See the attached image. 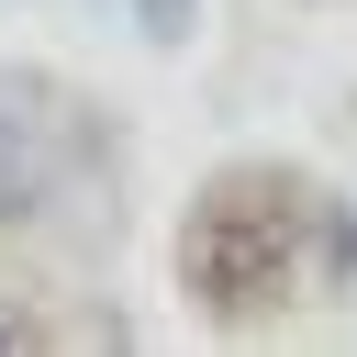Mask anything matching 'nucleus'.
<instances>
[{"instance_id":"obj_3","label":"nucleus","mask_w":357,"mask_h":357,"mask_svg":"<svg viewBox=\"0 0 357 357\" xmlns=\"http://www.w3.org/2000/svg\"><path fill=\"white\" fill-rule=\"evenodd\" d=\"M190 11H201V0H134V33H145V45H178Z\"/></svg>"},{"instance_id":"obj_1","label":"nucleus","mask_w":357,"mask_h":357,"mask_svg":"<svg viewBox=\"0 0 357 357\" xmlns=\"http://www.w3.org/2000/svg\"><path fill=\"white\" fill-rule=\"evenodd\" d=\"M312 212H324V201H312V190H290V178H257V167L212 178V190H201V212H190V234H178L190 290H201L212 312L290 301V279H312V268H301Z\"/></svg>"},{"instance_id":"obj_2","label":"nucleus","mask_w":357,"mask_h":357,"mask_svg":"<svg viewBox=\"0 0 357 357\" xmlns=\"http://www.w3.org/2000/svg\"><path fill=\"white\" fill-rule=\"evenodd\" d=\"M67 178V100L33 67H0V223L45 212Z\"/></svg>"}]
</instances>
